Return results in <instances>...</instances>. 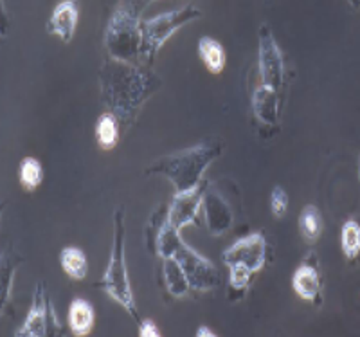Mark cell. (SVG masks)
Here are the masks:
<instances>
[{
  "mask_svg": "<svg viewBox=\"0 0 360 337\" xmlns=\"http://www.w3.org/2000/svg\"><path fill=\"white\" fill-rule=\"evenodd\" d=\"M96 139L99 148L112 150L119 143V121L114 114H103L96 123Z\"/></svg>",
  "mask_w": 360,
  "mask_h": 337,
  "instance_id": "19",
  "label": "cell"
},
{
  "mask_svg": "<svg viewBox=\"0 0 360 337\" xmlns=\"http://www.w3.org/2000/svg\"><path fill=\"white\" fill-rule=\"evenodd\" d=\"M204 211L205 224H207L209 233L213 236L227 233L233 226V210L214 188H205Z\"/></svg>",
  "mask_w": 360,
  "mask_h": 337,
  "instance_id": "12",
  "label": "cell"
},
{
  "mask_svg": "<svg viewBox=\"0 0 360 337\" xmlns=\"http://www.w3.org/2000/svg\"><path fill=\"white\" fill-rule=\"evenodd\" d=\"M62 332L60 321H58L54 307L49 300V294L45 291V285L38 281L33 294V305L25 317L24 325L15 332L18 337H44L56 336Z\"/></svg>",
  "mask_w": 360,
  "mask_h": 337,
  "instance_id": "8",
  "label": "cell"
},
{
  "mask_svg": "<svg viewBox=\"0 0 360 337\" xmlns=\"http://www.w3.org/2000/svg\"><path fill=\"white\" fill-rule=\"evenodd\" d=\"M299 231L307 242H315V240L321 239L323 217H321V211L317 210V206H314V204L304 206V210L299 215Z\"/></svg>",
  "mask_w": 360,
  "mask_h": 337,
  "instance_id": "20",
  "label": "cell"
},
{
  "mask_svg": "<svg viewBox=\"0 0 360 337\" xmlns=\"http://www.w3.org/2000/svg\"><path fill=\"white\" fill-rule=\"evenodd\" d=\"M340 246L344 256L355 260L360 255V224L356 220H348L340 231Z\"/></svg>",
  "mask_w": 360,
  "mask_h": 337,
  "instance_id": "21",
  "label": "cell"
},
{
  "mask_svg": "<svg viewBox=\"0 0 360 337\" xmlns=\"http://www.w3.org/2000/svg\"><path fill=\"white\" fill-rule=\"evenodd\" d=\"M150 2H153V0H121L117 8H123L135 17H141L144 9L150 6Z\"/></svg>",
  "mask_w": 360,
  "mask_h": 337,
  "instance_id": "24",
  "label": "cell"
},
{
  "mask_svg": "<svg viewBox=\"0 0 360 337\" xmlns=\"http://www.w3.org/2000/svg\"><path fill=\"white\" fill-rule=\"evenodd\" d=\"M79 9L76 0H63L54 8L53 15L45 24V29L49 34H56L63 44H69L74 38L76 27H78Z\"/></svg>",
  "mask_w": 360,
  "mask_h": 337,
  "instance_id": "13",
  "label": "cell"
},
{
  "mask_svg": "<svg viewBox=\"0 0 360 337\" xmlns=\"http://www.w3.org/2000/svg\"><path fill=\"white\" fill-rule=\"evenodd\" d=\"M202 18V11L195 6H184V8L175 9V11L164 13L159 17L148 18L141 22L143 29V46H141V62L146 65H152L157 53L162 49V46L173 34L179 31L182 25L189 24L193 20Z\"/></svg>",
  "mask_w": 360,
  "mask_h": 337,
  "instance_id": "6",
  "label": "cell"
},
{
  "mask_svg": "<svg viewBox=\"0 0 360 337\" xmlns=\"http://www.w3.org/2000/svg\"><path fill=\"white\" fill-rule=\"evenodd\" d=\"M252 110L259 123L274 127L279 120V92L258 85L252 96Z\"/></svg>",
  "mask_w": 360,
  "mask_h": 337,
  "instance_id": "14",
  "label": "cell"
},
{
  "mask_svg": "<svg viewBox=\"0 0 360 337\" xmlns=\"http://www.w3.org/2000/svg\"><path fill=\"white\" fill-rule=\"evenodd\" d=\"M349 2H352V4L355 6V8H360V0H349Z\"/></svg>",
  "mask_w": 360,
  "mask_h": 337,
  "instance_id": "27",
  "label": "cell"
},
{
  "mask_svg": "<svg viewBox=\"0 0 360 337\" xmlns=\"http://www.w3.org/2000/svg\"><path fill=\"white\" fill-rule=\"evenodd\" d=\"M94 307H92L86 300L76 298V300L70 303L67 319H69V326L70 330H72L74 336H89V333L92 332V326H94Z\"/></svg>",
  "mask_w": 360,
  "mask_h": 337,
  "instance_id": "15",
  "label": "cell"
},
{
  "mask_svg": "<svg viewBox=\"0 0 360 337\" xmlns=\"http://www.w3.org/2000/svg\"><path fill=\"white\" fill-rule=\"evenodd\" d=\"M60 263H62L63 271L67 272L69 278L72 280H83L89 272V262L86 255L78 249V247H63L60 253Z\"/></svg>",
  "mask_w": 360,
  "mask_h": 337,
  "instance_id": "17",
  "label": "cell"
},
{
  "mask_svg": "<svg viewBox=\"0 0 360 337\" xmlns=\"http://www.w3.org/2000/svg\"><path fill=\"white\" fill-rule=\"evenodd\" d=\"M44 181V168L34 157H25L20 163V184L27 191H34Z\"/></svg>",
  "mask_w": 360,
  "mask_h": 337,
  "instance_id": "22",
  "label": "cell"
},
{
  "mask_svg": "<svg viewBox=\"0 0 360 337\" xmlns=\"http://www.w3.org/2000/svg\"><path fill=\"white\" fill-rule=\"evenodd\" d=\"M98 287L107 292L114 301H117L124 310L131 316V319L139 325L141 317L135 307L134 292H131L130 280H128L127 256H124V211L119 208L114 213V243H112L110 262L103 280L98 281Z\"/></svg>",
  "mask_w": 360,
  "mask_h": 337,
  "instance_id": "4",
  "label": "cell"
},
{
  "mask_svg": "<svg viewBox=\"0 0 360 337\" xmlns=\"http://www.w3.org/2000/svg\"><path fill=\"white\" fill-rule=\"evenodd\" d=\"M141 22L143 18L135 17L127 9H115L105 33V47L108 56L131 63L134 60H141V46H143Z\"/></svg>",
  "mask_w": 360,
  "mask_h": 337,
  "instance_id": "7",
  "label": "cell"
},
{
  "mask_svg": "<svg viewBox=\"0 0 360 337\" xmlns=\"http://www.w3.org/2000/svg\"><path fill=\"white\" fill-rule=\"evenodd\" d=\"M197 336H198V337H202V336L214 337V336H217V333H214L213 330H211V329H207V326H200V329L197 330Z\"/></svg>",
  "mask_w": 360,
  "mask_h": 337,
  "instance_id": "26",
  "label": "cell"
},
{
  "mask_svg": "<svg viewBox=\"0 0 360 337\" xmlns=\"http://www.w3.org/2000/svg\"><path fill=\"white\" fill-rule=\"evenodd\" d=\"M270 210L274 213L276 218L285 217L288 210V195L281 186H276L272 195H270Z\"/></svg>",
  "mask_w": 360,
  "mask_h": 337,
  "instance_id": "23",
  "label": "cell"
},
{
  "mask_svg": "<svg viewBox=\"0 0 360 337\" xmlns=\"http://www.w3.org/2000/svg\"><path fill=\"white\" fill-rule=\"evenodd\" d=\"M359 179H360V163H359Z\"/></svg>",
  "mask_w": 360,
  "mask_h": 337,
  "instance_id": "28",
  "label": "cell"
},
{
  "mask_svg": "<svg viewBox=\"0 0 360 337\" xmlns=\"http://www.w3.org/2000/svg\"><path fill=\"white\" fill-rule=\"evenodd\" d=\"M99 83L103 103L123 127L134 125L146 99L155 94L162 85L159 76L146 67L121 62L110 56L99 70Z\"/></svg>",
  "mask_w": 360,
  "mask_h": 337,
  "instance_id": "1",
  "label": "cell"
},
{
  "mask_svg": "<svg viewBox=\"0 0 360 337\" xmlns=\"http://www.w3.org/2000/svg\"><path fill=\"white\" fill-rule=\"evenodd\" d=\"M220 153V143H202L153 160L146 168V173L162 175L172 182L175 191H186L200 184L204 172Z\"/></svg>",
  "mask_w": 360,
  "mask_h": 337,
  "instance_id": "3",
  "label": "cell"
},
{
  "mask_svg": "<svg viewBox=\"0 0 360 337\" xmlns=\"http://www.w3.org/2000/svg\"><path fill=\"white\" fill-rule=\"evenodd\" d=\"M259 76L262 83L270 91L279 92L285 83V62H283V53L279 49L274 34L266 25L259 29Z\"/></svg>",
  "mask_w": 360,
  "mask_h": 337,
  "instance_id": "9",
  "label": "cell"
},
{
  "mask_svg": "<svg viewBox=\"0 0 360 337\" xmlns=\"http://www.w3.org/2000/svg\"><path fill=\"white\" fill-rule=\"evenodd\" d=\"M198 54L204 60L205 67H207L213 75H220L225 67V51L221 47L220 42H217L211 37H204L198 40Z\"/></svg>",
  "mask_w": 360,
  "mask_h": 337,
  "instance_id": "18",
  "label": "cell"
},
{
  "mask_svg": "<svg viewBox=\"0 0 360 337\" xmlns=\"http://www.w3.org/2000/svg\"><path fill=\"white\" fill-rule=\"evenodd\" d=\"M224 263L229 267V284L233 291L243 292L249 287L256 272L265 267L266 262V240L262 233H252L243 236L221 255Z\"/></svg>",
  "mask_w": 360,
  "mask_h": 337,
  "instance_id": "5",
  "label": "cell"
},
{
  "mask_svg": "<svg viewBox=\"0 0 360 337\" xmlns=\"http://www.w3.org/2000/svg\"><path fill=\"white\" fill-rule=\"evenodd\" d=\"M205 184H198L186 191H175L172 204L168 208V220L176 227L189 226V224L198 222V211L204 206Z\"/></svg>",
  "mask_w": 360,
  "mask_h": 337,
  "instance_id": "10",
  "label": "cell"
},
{
  "mask_svg": "<svg viewBox=\"0 0 360 337\" xmlns=\"http://www.w3.org/2000/svg\"><path fill=\"white\" fill-rule=\"evenodd\" d=\"M292 287L299 298H303L317 307L323 305V280H321L319 263H317L314 253L308 255L303 265L295 269L294 276H292Z\"/></svg>",
  "mask_w": 360,
  "mask_h": 337,
  "instance_id": "11",
  "label": "cell"
},
{
  "mask_svg": "<svg viewBox=\"0 0 360 337\" xmlns=\"http://www.w3.org/2000/svg\"><path fill=\"white\" fill-rule=\"evenodd\" d=\"M139 336L141 337H159V326L155 325V321L153 319H141L139 323Z\"/></svg>",
  "mask_w": 360,
  "mask_h": 337,
  "instance_id": "25",
  "label": "cell"
},
{
  "mask_svg": "<svg viewBox=\"0 0 360 337\" xmlns=\"http://www.w3.org/2000/svg\"><path fill=\"white\" fill-rule=\"evenodd\" d=\"M162 280L168 292L173 298H182L188 294L189 281L186 278L184 269L180 267V263L175 258H162Z\"/></svg>",
  "mask_w": 360,
  "mask_h": 337,
  "instance_id": "16",
  "label": "cell"
},
{
  "mask_svg": "<svg viewBox=\"0 0 360 337\" xmlns=\"http://www.w3.org/2000/svg\"><path fill=\"white\" fill-rule=\"evenodd\" d=\"M150 247L155 249L160 258H168V256L175 258L180 263V267L184 269L189 287L195 288V291L205 292L220 287L221 280L218 269L182 240L180 229H176L169 222L168 217L162 222V226L159 227Z\"/></svg>",
  "mask_w": 360,
  "mask_h": 337,
  "instance_id": "2",
  "label": "cell"
}]
</instances>
